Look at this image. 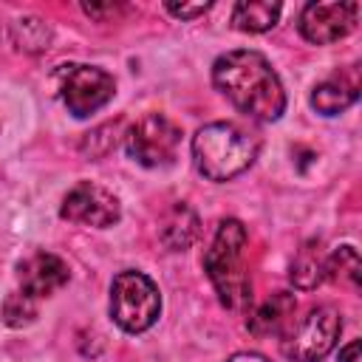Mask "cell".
<instances>
[{"mask_svg": "<svg viewBox=\"0 0 362 362\" xmlns=\"http://www.w3.org/2000/svg\"><path fill=\"white\" fill-rule=\"evenodd\" d=\"M212 85L249 119L277 122L286 110V90L272 62L252 48H235L212 62Z\"/></svg>", "mask_w": 362, "mask_h": 362, "instance_id": "1", "label": "cell"}, {"mask_svg": "<svg viewBox=\"0 0 362 362\" xmlns=\"http://www.w3.org/2000/svg\"><path fill=\"white\" fill-rule=\"evenodd\" d=\"M246 226L238 218H223L204 252V272L229 311H246L252 303V280L246 272Z\"/></svg>", "mask_w": 362, "mask_h": 362, "instance_id": "2", "label": "cell"}, {"mask_svg": "<svg viewBox=\"0 0 362 362\" xmlns=\"http://www.w3.org/2000/svg\"><path fill=\"white\" fill-rule=\"evenodd\" d=\"M260 141L232 122H209L192 136V161L206 181H229L249 170Z\"/></svg>", "mask_w": 362, "mask_h": 362, "instance_id": "3", "label": "cell"}, {"mask_svg": "<svg viewBox=\"0 0 362 362\" xmlns=\"http://www.w3.org/2000/svg\"><path fill=\"white\" fill-rule=\"evenodd\" d=\"M161 314L158 286L136 269H124L110 283V317L127 334L147 331Z\"/></svg>", "mask_w": 362, "mask_h": 362, "instance_id": "4", "label": "cell"}, {"mask_svg": "<svg viewBox=\"0 0 362 362\" xmlns=\"http://www.w3.org/2000/svg\"><path fill=\"white\" fill-rule=\"evenodd\" d=\"M339 331H342L339 311L334 305H317L300 322L288 325L280 351L291 362H320L334 351Z\"/></svg>", "mask_w": 362, "mask_h": 362, "instance_id": "5", "label": "cell"}, {"mask_svg": "<svg viewBox=\"0 0 362 362\" xmlns=\"http://www.w3.org/2000/svg\"><path fill=\"white\" fill-rule=\"evenodd\" d=\"M181 127L164 113H147L124 133L127 156L141 167H167L175 161Z\"/></svg>", "mask_w": 362, "mask_h": 362, "instance_id": "6", "label": "cell"}, {"mask_svg": "<svg viewBox=\"0 0 362 362\" xmlns=\"http://www.w3.org/2000/svg\"><path fill=\"white\" fill-rule=\"evenodd\" d=\"M116 93V82L105 68L96 65H62L59 68V96L76 119L102 110Z\"/></svg>", "mask_w": 362, "mask_h": 362, "instance_id": "7", "label": "cell"}, {"mask_svg": "<svg viewBox=\"0 0 362 362\" xmlns=\"http://www.w3.org/2000/svg\"><path fill=\"white\" fill-rule=\"evenodd\" d=\"M59 215L65 221H71V223L107 229V226H113L122 218V206H119V198L110 189H105L102 184L79 181L62 198Z\"/></svg>", "mask_w": 362, "mask_h": 362, "instance_id": "8", "label": "cell"}, {"mask_svg": "<svg viewBox=\"0 0 362 362\" xmlns=\"http://www.w3.org/2000/svg\"><path fill=\"white\" fill-rule=\"evenodd\" d=\"M359 3H308L300 11V34L311 45H328L348 37L356 28Z\"/></svg>", "mask_w": 362, "mask_h": 362, "instance_id": "9", "label": "cell"}, {"mask_svg": "<svg viewBox=\"0 0 362 362\" xmlns=\"http://www.w3.org/2000/svg\"><path fill=\"white\" fill-rule=\"evenodd\" d=\"M17 280H20V291L40 300V297H51L62 286H68L71 272H68V263L59 255L34 252V255H28L25 260L17 263Z\"/></svg>", "mask_w": 362, "mask_h": 362, "instance_id": "10", "label": "cell"}, {"mask_svg": "<svg viewBox=\"0 0 362 362\" xmlns=\"http://www.w3.org/2000/svg\"><path fill=\"white\" fill-rule=\"evenodd\" d=\"M356 99H359V71H356V65L334 71L328 79H322L311 90V107L322 116H337V113L348 110Z\"/></svg>", "mask_w": 362, "mask_h": 362, "instance_id": "11", "label": "cell"}, {"mask_svg": "<svg viewBox=\"0 0 362 362\" xmlns=\"http://www.w3.org/2000/svg\"><path fill=\"white\" fill-rule=\"evenodd\" d=\"M294 311H297V300L288 291H274L266 303H260L249 320L246 328L255 337H274V334H286L288 325L294 322Z\"/></svg>", "mask_w": 362, "mask_h": 362, "instance_id": "12", "label": "cell"}, {"mask_svg": "<svg viewBox=\"0 0 362 362\" xmlns=\"http://www.w3.org/2000/svg\"><path fill=\"white\" fill-rule=\"evenodd\" d=\"M198 232H201V221H198L195 209H192L189 204H184V201L173 204V206L164 212L161 226H158V238H161V243H164L170 252H184V249H189V246L195 243Z\"/></svg>", "mask_w": 362, "mask_h": 362, "instance_id": "13", "label": "cell"}, {"mask_svg": "<svg viewBox=\"0 0 362 362\" xmlns=\"http://www.w3.org/2000/svg\"><path fill=\"white\" fill-rule=\"evenodd\" d=\"M325 260L328 252L322 249V240H305L300 252L291 260V283L300 291H311L325 280Z\"/></svg>", "mask_w": 362, "mask_h": 362, "instance_id": "14", "label": "cell"}, {"mask_svg": "<svg viewBox=\"0 0 362 362\" xmlns=\"http://www.w3.org/2000/svg\"><path fill=\"white\" fill-rule=\"evenodd\" d=\"M283 6L269 0H240L232 8V25L243 34H263L277 25Z\"/></svg>", "mask_w": 362, "mask_h": 362, "instance_id": "15", "label": "cell"}, {"mask_svg": "<svg viewBox=\"0 0 362 362\" xmlns=\"http://www.w3.org/2000/svg\"><path fill=\"white\" fill-rule=\"evenodd\" d=\"M359 277H362V260L359 252L354 246H339L337 252L328 255L325 260V280L348 286V288H359Z\"/></svg>", "mask_w": 362, "mask_h": 362, "instance_id": "16", "label": "cell"}, {"mask_svg": "<svg viewBox=\"0 0 362 362\" xmlns=\"http://www.w3.org/2000/svg\"><path fill=\"white\" fill-rule=\"evenodd\" d=\"M11 37H14V45H17V48H23V51H28V54H40V51H45L48 42H51V25H48L45 20L34 17V14H25V17H20V20L14 23Z\"/></svg>", "mask_w": 362, "mask_h": 362, "instance_id": "17", "label": "cell"}, {"mask_svg": "<svg viewBox=\"0 0 362 362\" xmlns=\"http://www.w3.org/2000/svg\"><path fill=\"white\" fill-rule=\"evenodd\" d=\"M37 320V300L25 291H11L3 300V322L8 328H25Z\"/></svg>", "mask_w": 362, "mask_h": 362, "instance_id": "18", "label": "cell"}, {"mask_svg": "<svg viewBox=\"0 0 362 362\" xmlns=\"http://www.w3.org/2000/svg\"><path fill=\"white\" fill-rule=\"evenodd\" d=\"M116 130H119V122H107V124L96 127L93 133L85 136L82 153H85L88 158H93V161L102 158V156H107V153L116 147Z\"/></svg>", "mask_w": 362, "mask_h": 362, "instance_id": "19", "label": "cell"}, {"mask_svg": "<svg viewBox=\"0 0 362 362\" xmlns=\"http://www.w3.org/2000/svg\"><path fill=\"white\" fill-rule=\"evenodd\" d=\"M164 8L178 20H195L204 17L212 8V3H164Z\"/></svg>", "mask_w": 362, "mask_h": 362, "instance_id": "20", "label": "cell"}, {"mask_svg": "<svg viewBox=\"0 0 362 362\" xmlns=\"http://www.w3.org/2000/svg\"><path fill=\"white\" fill-rule=\"evenodd\" d=\"M82 11L88 17H96V20H105V17H116V11H122V6L116 3H82Z\"/></svg>", "mask_w": 362, "mask_h": 362, "instance_id": "21", "label": "cell"}, {"mask_svg": "<svg viewBox=\"0 0 362 362\" xmlns=\"http://www.w3.org/2000/svg\"><path fill=\"white\" fill-rule=\"evenodd\" d=\"M226 362H272V359L263 356V354H257V351H238V354H232Z\"/></svg>", "mask_w": 362, "mask_h": 362, "instance_id": "22", "label": "cell"}, {"mask_svg": "<svg viewBox=\"0 0 362 362\" xmlns=\"http://www.w3.org/2000/svg\"><path fill=\"white\" fill-rule=\"evenodd\" d=\"M359 354V339H351L345 348H339V362H356Z\"/></svg>", "mask_w": 362, "mask_h": 362, "instance_id": "23", "label": "cell"}]
</instances>
